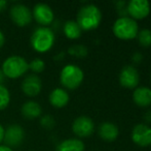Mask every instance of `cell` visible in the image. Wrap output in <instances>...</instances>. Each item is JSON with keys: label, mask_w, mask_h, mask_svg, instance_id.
Returning a JSON list of instances; mask_svg holds the SVG:
<instances>
[{"label": "cell", "mask_w": 151, "mask_h": 151, "mask_svg": "<svg viewBox=\"0 0 151 151\" xmlns=\"http://www.w3.org/2000/svg\"><path fill=\"white\" fill-rule=\"evenodd\" d=\"M138 39H139V42L141 46H151V30H149V29H142L140 32H138Z\"/></svg>", "instance_id": "cell-23"}, {"label": "cell", "mask_w": 151, "mask_h": 151, "mask_svg": "<svg viewBox=\"0 0 151 151\" xmlns=\"http://www.w3.org/2000/svg\"><path fill=\"white\" fill-rule=\"evenodd\" d=\"M133 99L139 107H148L151 105V89L148 87H139L134 91Z\"/></svg>", "instance_id": "cell-17"}, {"label": "cell", "mask_w": 151, "mask_h": 151, "mask_svg": "<svg viewBox=\"0 0 151 151\" xmlns=\"http://www.w3.org/2000/svg\"><path fill=\"white\" fill-rule=\"evenodd\" d=\"M21 112L26 119H36L41 117L42 108L36 101H28L23 104L22 108H21Z\"/></svg>", "instance_id": "cell-16"}, {"label": "cell", "mask_w": 151, "mask_h": 151, "mask_svg": "<svg viewBox=\"0 0 151 151\" xmlns=\"http://www.w3.org/2000/svg\"><path fill=\"white\" fill-rule=\"evenodd\" d=\"M32 17L42 27H47L54 22L55 14L50 5L45 3H37L32 9Z\"/></svg>", "instance_id": "cell-8"}, {"label": "cell", "mask_w": 151, "mask_h": 151, "mask_svg": "<svg viewBox=\"0 0 151 151\" xmlns=\"http://www.w3.org/2000/svg\"><path fill=\"white\" fill-rule=\"evenodd\" d=\"M29 71V62L20 55L8 56L3 61L1 71L4 77L9 79L21 78Z\"/></svg>", "instance_id": "cell-3"}, {"label": "cell", "mask_w": 151, "mask_h": 151, "mask_svg": "<svg viewBox=\"0 0 151 151\" xmlns=\"http://www.w3.org/2000/svg\"><path fill=\"white\" fill-rule=\"evenodd\" d=\"M84 75L82 69L75 64H67L64 66L60 74L61 84L69 90H74L81 85Z\"/></svg>", "instance_id": "cell-4"}, {"label": "cell", "mask_w": 151, "mask_h": 151, "mask_svg": "<svg viewBox=\"0 0 151 151\" xmlns=\"http://www.w3.org/2000/svg\"><path fill=\"white\" fill-rule=\"evenodd\" d=\"M3 138H4V127L2 126V124L0 123V145H2Z\"/></svg>", "instance_id": "cell-26"}, {"label": "cell", "mask_w": 151, "mask_h": 151, "mask_svg": "<svg viewBox=\"0 0 151 151\" xmlns=\"http://www.w3.org/2000/svg\"><path fill=\"white\" fill-rule=\"evenodd\" d=\"M4 42H5V36H4L3 32H2L1 30H0V49L3 47Z\"/></svg>", "instance_id": "cell-27"}, {"label": "cell", "mask_w": 151, "mask_h": 151, "mask_svg": "<svg viewBox=\"0 0 151 151\" xmlns=\"http://www.w3.org/2000/svg\"><path fill=\"white\" fill-rule=\"evenodd\" d=\"M93 129H95V124H93V120L88 116L77 117L72 124V131L79 138L90 137L93 133Z\"/></svg>", "instance_id": "cell-9"}, {"label": "cell", "mask_w": 151, "mask_h": 151, "mask_svg": "<svg viewBox=\"0 0 151 151\" xmlns=\"http://www.w3.org/2000/svg\"><path fill=\"white\" fill-rule=\"evenodd\" d=\"M9 16L12 22L19 27L28 26L33 20L32 10L27 5L22 3H17L10 6Z\"/></svg>", "instance_id": "cell-6"}, {"label": "cell", "mask_w": 151, "mask_h": 151, "mask_svg": "<svg viewBox=\"0 0 151 151\" xmlns=\"http://www.w3.org/2000/svg\"><path fill=\"white\" fill-rule=\"evenodd\" d=\"M141 59H142V55L141 54H139V53H136V54H134L133 60L135 61V62H139Z\"/></svg>", "instance_id": "cell-29"}, {"label": "cell", "mask_w": 151, "mask_h": 151, "mask_svg": "<svg viewBox=\"0 0 151 151\" xmlns=\"http://www.w3.org/2000/svg\"><path fill=\"white\" fill-rule=\"evenodd\" d=\"M8 2L6 0H0V12H3L7 8Z\"/></svg>", "instance_id": "cell-25"}, {"label": "cell", "mask_w": 151, "mask_h": 151, "mask_svg": "<svg viewBox=\"0 0 151 151\" xmlns=\"http://www.w3.org/2000/svg\"><path fill=\"white\" fill-rule=\"evenodd\" d=\"M50 105L55 108H64L68 103H69V94L63 88H55L52 92L50 93L48 96Z\"/></svg>", "instance_id": "cell-14"}, {"label": "cell", "mask_w": 151, "mask_h": 151, "mask_svg": "<svg viewBox=\"0 0 151 151\" xmlns=\"http://www.w3.org/2000/svg\"><path fill=\"white\" fill-rule=\"evenodd\" d=\"M56 36L54 31L48 27H37L30 37V44L34 51L46 53L54 47Z\"/></svg>", "instance_id": "cell-1"}, {"label": "cell", "mask_w": 151, "mask_h": 151, "mask_svg": "<svg viewBox=\"0 0 151 151\" xmlns=\"http://www.w3.org/2000/svg\"><path fill=\"white\" fill-rule=\"evenodd\" d=\"M99 136L107 142H112L118 137V127L112 122H103L99 126Z\"/></svg>", "instance_id": "cell-15"}, {"label": "cell", "mask_w": 151, "mask_h": 151, "mask_svg": "<svg viewBox=\"0 0 151 151\" xmlns=\"http://www.w3.org/2000/svg\"><path fill=\"white\" fill-rule=\"evenodd\" d=\"M150 4L147 0H132L127 2V14L132 19L141 20L149 15Z\"/></svg>", "instance_id": "cell-10"}, {"label": "cell", "mask_w": 151, "mask_h": 151, "mask_svg": "<svg viewBox=\"0 0 151 151\" xmlns=\"http://www.w3.org/2000/svg\"><path fill=\"white\" fill-rule=\"evenodd\" d=\"M144 119H145V121H147L148 123H151V111L146 112L145 115H144Z\"/></svg>", "instance_id": "cell-28"}, {"label": "cell", "mask_w": 151, "mask_h": 151, "mask_svg": "<svg viewBox=\"0 0 151 151\" xmlns=\"http://www.w3.org/2000/svg\"><path fill=\"white\" fill-rule=\"evenodd\" d=\"M0 151H14V150L5 145H0Z\"/></svg>", "instance_id": "cell-30"}, {"label": "cell", "mask_w": 151, "mask_h": 151, "mask_svg": "<svg viewBox=\"0 0 151 151\" xmlns=\"http://www.w3.org/2000/svg\"><path fill=\"white\" fill-rule=\"evenodd\" d=\"M44 69H45V62L40 58L33 59L31 62H29V69L34 75L42 73L44 71Z\"/></svg>", "instance_id": "cell-22"}, {"label": "cell", "mask_w": 151, "mask_h": 151, "mask_svg": "<svg viewBox=\"0 0 151 151\" xmlns=\"http://www.w3.org/2000/svg\"><path fill=\"white\" fill-rule=\"evenodd\" d=\"M64 34L66 35L70 39H77L81 36V28L79 27V25L77 24L76 21H67V22L64 24L63 27Z\"/></svg>", "instance_id": "cell-19"}, {"label": "cell", "mask_w": 151, "mask_h": 151, "mask_svg": "<svg viewBox=\"0 0 151 151\" xmlns=\"http://www.w3.org/2000/svg\"><path fill=\"white\" fill-rule=\"evenodd\" d=\"M132 140L142 147L151 145V127L143 123L137 124L132 131Z\"/></svg>", "instance_id": "cell-12"}, {"label": "cell", "mask_w": 151, "mask_h": 151, "mask_svg": "<svg viewBox=\"0 0 151 151\" xmlns=\"http://www.w3.org/2000/svg\"><path fill=\"white\" fill-rule=\"evenodd\" d=\"M25 139V131L21 125L12 124L4 128V138L3 143L9 148L18 147L23 143Z\"/></svg>", "instance_id": "cell-7"}, {"label": "cell", "mask_w": 151, "mask_h": 151, "mask_svg": "<svg viewBox=\"0 0 151 151\" xmlns=\"http://www.w3.org/2000/svg\"><path fill=\"white\" fill-rule=\"evenodd\" d=\"M42 89V81L37 75L30 74L24 78L22 82V91L29 97H34L40 93Z\"/></svg>", "instance_id": "cell-11"}, {"label": "cell", "mask_w": 151, "mask_h": 151, "mask_svg": "<svg viewBox=\"0 0 151 151\" xmlns=\"http://www.w3.org/2000/svg\"><path fill=\"white\" fill-rule=\"evenodd\" d=\"M102 21V12L98 6L86 4L82 6L77 14V24L81 30H93L100 25Z\"/></svg>", "instance_id": "cell-2"}, {"label": "cell", "mask_w": 151, "mask_h": 151, "mask_svg": "<svg viewBox=\"0 0 151 151\" xmlns=\"http://www.w3.org/2000/svg\"><path fill=\"white\" fill-rule=\"evenodd\" d=\"M56 151H84V144L79 139H67L57 146Z\"/></svg>", "instance_id": "cell-18"}, {"label": "cell", "mask_w": 151, "mask_h": 151, "mask_svg": "<svg viewBox=\"0 0 151 151\" xmlns=\"http://www.w3.org/2000/svg\"><path fill=\"white\" fill-rule=\"evenodd\" d=\"M55 119L52 118L50 115H44V116L40 117V124L42 127L46 129H50L55 126Z\"/></svg>", "instance_id": "cell-24"}, {"label": "cell", "mask_w": 151, "mask_h": 151, "mask_svg": "<svg viewBox=\"0 0 151 151\" xmlns=\"http://www.w3.org/2000/svg\"><path fill=\"white\" fill-rule=\"evenodd\" d=\"M68 53L72 56L77 57V58H84L88 55V48L82 46V44H74L68 49Z\"/></svg>", "instance_id": "cell-21"}, {"label": "cell", "mask_w": 151, "mask_h": 151, "mask_svg": "<svg viewBox=\"0 0 151 151\" xmlns=\"http://www.w3.org/2000/svg\"><path fill=\"white\" fill-rule=\"evenodd\" d=\"M119 83L125 88H135L139 84V73L132 65H125L119 74Z\"/></svg>", "instance_id": "cell-13"}, {"label": "cell", "mask_w": 151, "mask_h": 151, "mask_svg": "<svg viewBox=\"0 0 151 151\" xmlns=\"http://www.w3.org/2000/svg\"><path fill=\"white\" fill-rule=\"evenodd\" d=\"M138 24L129 17L118 18L113 25V33L120 39H133L138 35Z\"/></svg>", "instance_id": "cell-5"}, {"label": "cell", "mask_w": 151, "mask_h": 151, "mask_svg": "<svg viewBox=\"0 0 151 151\" xmlns=\"http://www.w3.org/2000/svg\"><path fill=\"white\" fill-rule=\"evenodd\" d=\"M10 103V93L4 85L0 84V111L8 107Z\"/></svg>", "instance_id": "cell-20"}]
</instances>
